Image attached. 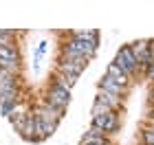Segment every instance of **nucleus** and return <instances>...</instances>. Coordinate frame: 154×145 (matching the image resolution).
I'll return each instance as SVG.
<instances>
[{"label":"nucleus","instance_id":"39448f33","mask_svg":"<svg viewBox=\"0 0 154 145\" xmlns=\"http://www.w3.org/2000/svg\"><path fill=\"white\" fill-rule=\"evenodd\" d=\"M44 103H48V106L62 110V112H66V106L71 103V92H68V90H62V88H57V86H53L51 90H48Z\"/></svg>","mask_w":154,"mask_h":145},{"label":"nucleus","instance_id":"ddd939ff","mask_svg":"<svg viewBox=\"0 0 154 145\" xmlns=\"http://www.w3.org/2000/svg\"><path fill=\"white\" fill-rule=\"evenodd\" d=\"M145 77H148L150 81H154V62H152L148 68H145Z\"/></svg>","mask_w":154,"mask_h":145},{"label":"nucleus","instance_id":"4468645a","mask_svg":"<svg viewBox=\"0 0 154 145\" xmlns=\"http://www.w3.org/2000/svg\"><path fill=\"white\" fill-rule=\"evenodd\" d=\"M150 103L154 106V90H152V95H150Z\"/></svg>","mask_w":154,"mask_h":145},{"label":"nucleus","instance_id":"0eeeda50","mask_svg":"<svg viewBox=\"0 0 154 145\" xmlns=\"http://www.w3.org/2000/svg\"><path fill=\"white\" fill-rule=\"evenodd\" d=\"M95 101H99L101 106H106L108 110H112V112H119L121 110V106H123V99L121 97H115V95H108V92H97V99Z\"/></svg>","mask_w":154,"mask_h":145},{"label":"nucleus","instance_id":"9d476101","mask_svg":"<svg viewBox=\"0 0 154 145\" xmlns=\"http://www.w3.org/2000/svg\"><path fill=\"white\" fill-rule=\"evenodd\" d=\"M38 119V116H35ZM55 128H57V123H40V136L42 139H48L53 132H55Z\"/></svg>","mask_w":154,"mask_h":145},{"label":"nucleus","instance_id":"9b49d317","mask_svg":"<svg viewBox=\"0 0 154 145\" xmlns=\"http://www.w3.org/2000/svg\"><path fill=\"white\" fill-rule=\"evenodd\" d=\"M16 31H0V46H13Z\"/></svg>","mask_w":154,"mask_h":145},{"label":"nucleus","instance_id":"f03ea898","mask_svg":"<svg viewBox=\"0 0 154 145\" xmlns=\"http://www.w3.org/2000/svg\"><path fill=\"white\" fill-rule=\"evenodd\" d=\"M93 125L99 128L103 134H110V132H117V130L121 128V119H119L117 112L106 110V112H101V114H93Z\"/></svg>","mask_w":154,"mask_h":145},{"label":"nucleus","instance_id":"20e7f679","mask_svg":"<svg viewBox=\"0 0 154 145\" xmlns=\"http://www.w3.org/2000/svg\"><path fill=\"white\" fill-rule=\"evenodd\" d=\"M86 64H88V59H66V57H62L60 64H57V73L68 75V77H75V79H77V77L84 73Z\"/></svg>","mask_w":154,"mask_h":145},{"label":"nucleus","instance_id":"f8f14e48","mask_svg":"<svg viewBox=\"0 0 154 145\" xmlns=\"http://www.w3.org/2000/svg\"><path fill=\"white\" fill-rule=\"evenodd\" d=\"M143 145H154V128L143 132Z\"/></svg>","mask_w":154,"mask_h":145},{"label":"nucleus","instance_id":"423d86ee","mask_svg":"<svg viewBox=\"0 0 154 145\" xmlns=\"http://www.w3.org/2000/svg\"><path fill=\"white\" fill-rule=\"evenodd\" d=\"M82 145H106V134L99 128L90 125L88 132H84V136H82Z\"/></svg>","mask_w":154,"mask_h":145},{"label":"nucleus","instance_id":"6e6552de","mask_svg":"<svg viewBox=\"0 0 154 145\" xmlns=\"http://www.w3.org/2000/svg\"><path fill=\"white\" fill-rule=\"evenodd\" d=\"M99 90L101 92H108V95H115V97H121L123 95V86H119L115 79H110V77H103L99 79Z\"/></svg>","mask_w":154,"mask_h":145},{"label":"nucleus","instance_id":"2eb2a0df","mask_svg":"<svg viewBox=\"0 0 154 145\" xmlns=\"http://www.w3.org/2000/svg\"><path fill=\"white\" fill-rule=\"evenodd\" d=\"M150 119H152V123H154V110H152V114H150Z\"/></svg>","mask_w":154,"mask_h":145},{"label":"nucleus","instance_id":"f257e3e1","mask_svg":"<svg viewBox=\"0 0 154 145\" xmlns=\"http://www.w3.org/2000/svg\"><path fill=\"white\" fill-rule=\"evenodd\" d=\"M128 48H130V53L134 55V59H137V64H139V71H145V68L154 62L150 40H137V42L128 44Z\"/></svg>","mask_w":154,"mask_h":145},{"label":"nucleus","instance_id":"1a4fd4ad","mask_svg":"<svg viewBox=\"0 0 154 145\" xmlns=\"http://www.w3.org/2000/svg\"><path fill=\"white\" fill-rule=\"evenodd\" d=\"M106 77L115 79L119 86H125V84H128V77H125V73H123L121 68H119V66L115 64V62H112V64L108 66V71H106Z\"/></svg>","mask_w":154,"mask_h":145},{"label":"nucleus","instance_id":"7ed1b4c3","mask_svg":"<svg viewBox=\"0 0 154 145\" xmlns=\"http://www.w3.org/2000/svg\"><path fill=\"white\" fill-rule=\"evenodd\" d=\"M115 64L125 73V77H128V79H130V77H134V75L139 73V64H137L134 55L130 53V48H128V46L119 48V53H117V57H115Z\"/></svg>","mask_w":154,"mask_h":145}]
</instances>
